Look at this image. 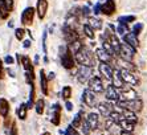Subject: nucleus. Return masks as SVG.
<instances>
[{
    "label": "nucleus",
    "mask_w": 147,
    "mask_h": 135,
    "mask_svg": "<svg viewBox=\"0 0 147 135\" xmlns=\"http://www.w3.org/2000/svg\"><path fill=\"white\" fill-rule=\"evenodd\" d=\"M74 58H76V62H78L81 66H89V68H93V66H94V61H96L97 57L93 54V52L90 49L84 46L77 54H74Z\"/></svg>",
    "instance_id": "f257e3e1"
},
{
    "label": "nucleus",
    "mask_w": 147,
    "mask_h": 135,
    "mask_svg": "<svg viewBox=\"0 0 147 135\" xmlns=\"http://www.w3.org/2000/svg\"><path fill=\"white\" fill-rule=\"evenodd\" d=\"M115 105L118 107L122 109V110H131L134 113H139V111L143 110V101L140 99V98H137V99H133V101L121 99Z\"/></svg>",
    "instance_id": "f03ea898"
},
{
    "label": "nucleus",
    "mask_w": 147,
    "mask_h": 135,
    "mask_svg": "<svg viewBox=\"0 0 147 135\" xmlns=\"http://www.w3.org/2000/svg\"><path fill=\"white\" fill-rule=\"evenodd\" d=\"M60 53H61V54H60L61 56V65L68 70L73 69L76 66V58H74V54L69 50L68 45L61 46V48H60Z\"/></svg>",
    "instance_id": "7ed1b4c3"
},
{
    "label": "nucleus",
    "mask_w": 147,
    "mask_h": 135,
    "mask_svg": "<svg viewBox=\"0 0 147 135\" xmlns=\"http://www.w3.org/2000/svg\"><path fill=\"white\" fill-rule=\"evenodd\" d=\"M135 52H137L135 49H133L130 45H127L123 42V44H121V49H119V53H118V57L125 60V61H127V62H133Z\"/></svg>",
    "instance_id": "20e7f679"
},
{
    "label": "nucleus",
    "mask_w": 147,
    "mask_h": 135,
    "mask_svg": "<svg viewBox=\"0 0 147 135\" xmlns=\"http://www.w3.org/2000/svg\"><path fill=\"white\" fill-rule=\"evenodd\" d=\"M118 93H119L121 99H125V101H133L138 98L137 90L134 89L133 86H130V85H125L123 87L118 89Z\"/></svg>",
    "instance_id": "39448f33"
},
{
    "label": "nucleus",
    "mask_w": 147,
    "mask_h": 135,
    "mask_svg": "<svg viewBox=\"0 0 147 135\" xmlns=\"http://www.w3.org/2000/svg\"><path fill=\"white\" fill-rule=\"evenodd\" d=\"M119 69V73H121V77H122L123 82L126 85H130V86H137L139 83V80L138 77L135 76L134 72H130V70H126V69H122V68H118Z\"/></svg>",
    "instance_id": "423d86ee"
},
{
    "label": "nucleus",
    "mask_w": 147,
    "mask_h": 135,
    "mask_svg": "<svg viewBox=\"0 0 147 135\" xmlns=\"http://www.w3.org/2000/svg\"><path fill=\"white\" fill-rule=\"evenodd\" d=\"M88 83H89V89L93 93H103L106 90V86L102 82V78L98 76H93Z\"/></svg>",
    "instance_id": "0eeeda50"
},
{
    "label": "nucleus",
    "mask_w": 147,
    "mask_h": 135,
    "mask_svg": "<svg viewBox=\"0 0 147 135\" xmlns=\"http://www.w3.org/2000/svg\"><path fill=\"white\" fill-rule=\"evenodd\" d=\"M82 102L88 106V107H96L97 105V97H96V93H93L92 90L88 87L82 91V97H81Z\"/></svg>",
    "instance_id": "6e6552de"
},
{
    "label": "nucleus",
    "mask_w": 147,
    "mask_h": 135,
    "mask_svg": "<svg viewBox=\"0 0 147 135\" xmlns=\"http://www.w3.org/2000/svg\"><path fill=\"white\" fill-rule=\"evenodd\" d=\"M93 77V68L89 66H80V69L77 70V80L80 83H86L89 82V80Z\"/></svg>",
    "instance_id": "1a4fd4ad"
},
{
    "label": "nucleus",
    "mask_w": 147,
    "mask_h": 135,
    "mask_svg": "<svg viewBox=\"0 0 147 135\" xmlns=\"http://www.w3.org/2000/svg\"><path fill=\"white\" fill-rule=\"evenodd\" d=\"M105 95H106L107 102H113V103H117L118 101H121L119 93H118V89L114 86L113 83H110L109 86H106V90H105Z\"/></svg>",
    "instance_id": "9d476101"
},
{
    "label": "nucleus",
    "mask_w": 147,
    "mask_h": 135,
    "mask_svg": "<svg viewBox=\"0 0 147 135\" xmlns=\"http://www.w3.org/2000/svg\"><path fill=\"white\" fill-rule=\"evenodd\" d=\"M98 70H99V74H101L105 80L111 82V80H113V73H114L113 66L109 65V64H105V62H99Z\"/></svg>",
    "instance_id": "9b49d317"
},
{
    "label": "nucleus",
    "mask_w": 147,
    "mask_h": 135,
    "mask_svg": "<svg viewBox=\"0 0 147 135\" xmlns=\"http://www.w3.org/2000/svg\"><path fill=\"white\" fill-rule=\"evenodd\" d=\"M97 109H98V113H99V115H102V117H105V118H107L111 113L114 111V107H113V105L110 103V102H99L98 105H97Z\"/></svg>",
    "instance_id": "f8f14e48"
},
{
    "label": "nucleus",
    "mask_w": 147,
    "mask_h": 135,
    "mask_svg": "<svg viewBox=\"0 0 147 135\" xmlns=\"http://www.w3.org/2000/svg\"><path fill=\"white\" fill-rule=\"evenodd\" d=\"M34 8L32 7H28L23 11V13H21V24L24 25H31L33 23V17H34Z\"/></svg>",
    "instance_id": "ddd939ff"
},
{
    "label": "nucleus",
    "mask_w": 147,
    "mask_h": 135,
    "mask_svg": "<svg viewBox=\"0 0 147 135\" xmlns=\"http://www.w3.org/2000/svg\"><path fill=\"white\" fill-rule=\"evenodd\" d=\"M117 11V5L114 0H105V3L101 5V13L106 15V16H111Z\"/></svg>",
    "instance_id": "4468645a"
},
{
    "label": "nucleus",
    "mask_w": 147,
    "mask_h": 135,
    "mask_svg": "<svg viewBox=\"0 0 147 135\" xmlns=\"http://www.w3.org/2000/svg\"><path fill=\"white\" fill-rule=\"evenodd\" d=\"M96 57L99 62H105V64H109V65H111V64L114 62V57H111V56L107 52H105L102 48L96 49Z\"/></svg>",
    "instance_id": "2eb2a0df"
},
{
    "label": "nucleus",
    "mask_w": 147,
    "mask_h": 135,
    "mask_svg": "<svg viewBox=\"0 0 147 135\" xmlns=\"http://www.w3.org/2000/svg\"><path fill=\"white\" fill-rule=\"evenodd\" d=\"M86 122H88V125L90 126L92 131L98 130V127H99V114L98 113H94V111L89 113L88 117H86Z\"/></svg>",
    "instance_id": "dca6fc26"
},
{
    "label": "nucleus",
    "mask_w": 147,
    "mask_h": 135,
    "mask_svg": "<svg viewBox=\"0 0 147 135\" xmlns=\"http://www.w3.org/2000/svg\"><path fill=\"white\" fill-rule=\"evenodd\" d=\"M47 11H48V0H37V4H36V12H37V16L40 20L45 17L47 15Z\"/></svg>",
    "instance_id": "f3484780"
},
{
    "label": "nucleus",
    "mask_w": 147,
    "mask_h": 135,
    "mask_svg": "<svg viewBox=\"0 0 147 135\" xmlns=\"http://www.w3.org/2000/svg\"><path fill=\"white\" fill-rule=\"evenodd\" d=\"M123 42L127 45H130L133 49H135L137 50L138 46H139V41H138V37L134 33H131V32H127L126 35L123 36Z\"/></svg>",
    "instance_id": "a211bd4d"
},
{
    "label": "nucleus",
    "mask_w": 147,
    "mask_h": 135,
    "mask_svg": "<svg viewBox=\"0 0 147 135\" xmlns=\"http://www.w3.org/2000/svg\"><path fill=\"white\" fill-rule=\"evenodd\" d=\"M52 111H53V114H52V123L55 126H58L60 125V118H61V106L58 103H55L53 105V107H52Z\"/></svg>",
    "instance_id": "6ab92c4d"
},
{
    "label": "nucleus",
    "mask_w": 147,
    "mask_h": 135,
    "mask_svg": "<svg viewBox=\"0 0 147 135\" xmlns=\"http://www.w3.org/2000/svg\"><path fill=\"white\" fill-rule=\"evenodd\" d=\"M111 83H113V85L117 87V89H121V87H123L125 85H126V83L123 82L122 77H121L119 69H114V73H113V80H111Z\"/></svg>",
    "instance_id": "aec40b11"
},
{
    "label": "nucleus",
    "mask_w": 147,
    "mask_h": 135,
    "mask_svg": "<svg viewBox=\"0 0 147 135\" xmlns=\"http://www.w3.org/2000/svg\"><path fill=\"white\" fill-rule=\"evenodd\" d=\"M40 86H41V91L44 95L48 94V77L45 76V72L42 69L40 70Z\"/></svg>",
    "instance_id": "412c9836"
},
{
    "label": "nucleus",
    "mask_w": 147,
    "mask_h": 135,
    "mask_svg": "<svg viewBox=\"0 0 147 135\" xmlns=\"http://www.w3.org/2000/svg\"><path fill=\"white\" fill-rule=\"evenodd\" d=\"M118 126H119L121 128H122V131H127V132H134V130H135V123H131V122L126 121L125 118H123L122 121L118 123Z\"/></svg>",
    "instance_id": "4be33fe9"
},
{
    "label": "nucleus",
    "mask_w": 147,
    "mask_h": 135,
    "mask_svg": "<svg viewBox=\"0 0 147 135\" xmlns=\"http://www.w3.org/2000/svg\"><path fill=\"white\" fill-rule=\"evenodd\" d=\"M9 114V102L5 98H0V115L8 117Z\"/></svg>",
    "instance_id": "5701e85b"
},
{
    "label": "nucleus",
    "mask_w": 147,
    "mask_h": 135,
    "mask_svg": "<svg viewBox=\"0 0 147 135\" xmlns=\"http://www.w3.org/2000/svg\"><path fill=\"white\" fill-rule=\"evenodd\" d=\"M107 41L113 45V48L115 49L117 56H118V53H119V49H121V41H119V38L115 36V33H111V35L109 36V38H107Z\"/></svg>",
    "instance_id": "b1692460"
},
{
    "label": "nucleus",
    "mask_w": 147,
    "mask_h": 135,
    "mask_svg": "<svg viewBox=\"0 0 147 135\" xmlns=\"http://www.w3.org/2000/svg\"><path fill=\"white\" fill-rule=\"evenodd\" d=\"M122 115H123V118H125L126 121L131 122V123H135V125L138 123L137 113H134V111H131V110H123Z\"/></svg>",
    "instance_id": "393cba45"
},
{
    "label": "nucleus",
    "mask_w": 147,
    "mask_h": 135,
    "mask_svg": "<svg viewBox=\"0 0 147 135\" xmlns=\"http://www.w3.org/2000/svg\"><path fill=\"white\" fill-rule=\"evenodd\" d=\"M68 48H69V50H70L73 54H77V53H78L80 50L84 48V44H82L80 40H76V41H73V42H70V44H68Z\"/></svg>",
    "instance_id": "a878e982"
},
{
    "label": "nucleus",
    "mask_w": 147,
    "mask_h": 135,
    "mask_svg": "<svg viewBox=\"0 0 147 135\" xmlns=\"http://www.w3.org/2000/svg\"><path fill=\"white\" fill-rule=\"evenodd\" d=\"M82 122H84V111L80 110L78 113L74 115V118H73V122L70 123V125H72L74 128H78V127H81Z\"/></svg>",
    "instance_id": "bb28decb"
},
{
    "label": "nucleus",
    "mask_w": 147,
    "mask_h": 135,
    "mask_svg": "<svg viewBox=\"0 0 147 135\" xmlns=\"http://www.w3.org/2000/svg\"><path fill=\"white\" fill-rule=\"evenodd\" d=\"M88 24H89L94 31H99V29H102V27H103L102 21L99 20V19H97V17H92V16L88 19Z\"/></svg>",
    "instance_id": "cd10ccee"
},
{
    "label": "nucleus",
    "mask_w": 147,
    "mask_h": 135,
    "mask_svg": "<svg viewBox=\"0 0 147 135\" xmlns=\"http://www.w3.org/2000/svg\"><path fill=\"white\" fill-rule=\"evenodd\" d=\"M102 49L105 50V52L109 53V54L111 56V57H115V56H117L115 49L113 48V45L110 44V42L107 41V40H103V41H102Z\"/></svg>",
    "instance_id": "c85d7f7f"
},
{
    "label": "nucleus",
    "mask_w": 147,
    "mask_h": 135,
    "mask_svg": "<svg viewBox=\"0 0 147 135\" xmlns=\"http://www.w3.org/2000/svg\"><path fill=\"white\" fill-rule=\"evenodd\" d=\"M82 29H84V33H85V36L88 38H90V40H94L96 38V33H94V29H93L92 27H90L88 23H86L84 27H82Z\"/></svg>",
    "instance_id": "c756f323"
},
{
    "label": "nucleus",
    "mask_w": 147,
    "mask_h": 135,
    "mask_svg": "<svg viewBox=\"0 0 147 135\" xmlns=\"http://www.w3.org/2000/svg\"><path fill=\"white\" fill-rule=\"evenodd\" d=\"M27 110H28V107L25 103H21L20 106L17 107V117L20 118L21 121H24L25 118H27Z\"/></svg>",
    "instance_id": "7c9ffc66"
},
{
    "label": "nucleus",
    "mask_w": 147,
    "mask_h": 135,
    "mask_svg": "<svg viewBox=\"0 0 147 135\" xmlns=\"http://www.w3.org/2000/svg\"><path fill=\"white\" fill-rule=\"evenodd\" d=\"M44 107H45V102L44 99H37L36 101V103H34V110H36V113H37L38 115H41L42 113H44Z\"/></svg>",
    "instance_id": "2f4dec72"
},
{
    "label": "nucleus",
    "mask_w": 147,
    "mask_h": 135,
    "mask_svg": "<svg viewBox=\"0 0 147 135\" xmlns=\"http://www.w3.org/2000/svg\"><path fill=\"white\" fill-rule=\"evenodd\" d=\"M109 118L114 122V123H115V125H118V123H119V122L123 119V115H122V113H118V111L114 110L113 113L109 115Z\"/></svg>",
    "instance_id": "473e14b6"
},
{
    "label": "nucleus",
    "mask_w": 147,
    "mask_h": 135,
    "mask_svg": "<svg viewBox=\"0 0 147 135\" xmlns=\"http://www.w3.org/2000/svg\"><path fill=\"white\" fill-rule=\"evenodd\" d=\"M72 93H73V90L70 86H64L61 90V97L64 98L65 101H69V98L72 97Z\"/></svg>",
    "instance_id": "72a5a7b5"
},
{
    "label": "nucleus",
    "mask_w": 147,
    "mask_h": 135,
    "mask_svg": "<svg viewBox=\"0 0 147 135\" xmlns=\"http://www.w3.org/2000/svg\"><path fill=\"white\" fill-rule=\"evenodd\" d=\"M21 64H23V66H24L25 72H27V70H33V66H32L31 60H29V57H27V56L21 57Z\"/></svg>",
    "instance_id": "f704fd0d"
},
{
    "label": "nucleus",
    "mask_w": 147,
    "mask_h": 135,
    "mask_svg": "<svg viewBox=\"0 0 147 135\" xmlns=\"http://www.w3.org/2000/svg\"><path fill=\"white\" fill-rule=\"evenodd\" d=\"M135 21V16H133V15H130V16H121L119 19H118V23L119 24H129V23H134Z\"/></svg>",
    "instance_id": "c9c22d12"
},
{
    "label": "nucleus",
    "mask_w": 147,
    "mask_h": 135,
    "mask_svg": "<svg viewBox=\"0 0 147 135\" xmlns=\"http://www.w3.org/2000/svg\"><path fill=\"white\" fill-rule=\"evenodd\" d=\"M81 131L84 135H92V128H90V126L88 125V122H86V119H84V122H82L81 125Z\"/></svg>",
    "instance_id": "e433bc0d"
},
{
    "label": "nucleus",
    "mask_w": 147,
    "mask_h": 135,
    "mask_svg": "<svg viewBox=\"0 0 147 135\" xmlns=\"http://www.w3.org/2000/svg\"><path fill=\"white\" fill-rule=\"evenodd\" d=\"M60 132H61V134H64V135H80L78 131H77V130H76L72 125H69L65 131H60Z\"/></svg>",
    "instance_id": "4c0bfd02"
},
{
    "label": "nucleus",
    "mask_w": 147,
    "mask_h": 135,
    "mask_svg": "<svg viewBox=\"0 0 147 135\" xmlns=\"http://www.w3.org/2000/svg\"><path fill=\"white\" fill-rule=\"evenodd\" d=\"M142 31H143V24H142V23H137V24L133 27V32H131V33H134V35L138 37Z\"/></svg>",
    "instance_id": "58836bf2"
},
{
    "label": "nucleus",
    "mask_w": 147,
    "mask_h": 135,
    "mask_svg": "<svg viewBox=\"0 0 147 135\" xmlns=\"http://www.w3.org/2000/svg\"><path fill=\"white\" fill-rule=\"evenodd\" d=\"M127 25L126 24H118V27L115 28V31L118 32V35H121V36H125L127 33Z\"/></svg>",
    "instance_id": "ea45409f"
},
{
    "label": "nucleus",
    "mask_w": 147,
    "mask_h": 135,
    "mask_svg": "<svg viewBox=\"0 0 147 135\" xmlns=\"http://www.w3.org/2000/svg\"><path fill=\"white\" fill-rule=\"evenodd\" d=\"M24 35H25V31L23 29V28H17V29H15V36H16L17 40H23V38H24Z\"/></svg>",
    "instance_id": "a19ab883"
},
{
    "label": "nucleus",
    "mask_w": 147,
    "mask_h": 135,
    "mask_svg": "<svg viewBox=\"0 0 147 135\" xmlns=\"http://www.w3.org/2000/svg\"><path fill=\"white\" fill-rule=\"evenodd\" d=\"M3 4L9 12L12 11V8H13V0H3Z\"/></svg>",
    "instance_id": "79ce46f5"
},
{
    "label": "nucleus",
    "mask_w": 147,
    "mask_h": 135,
    "mask_svg": "<svg viewBox=\"0 0 147 135\" xmlns=\"http://www.w3.org/2000/svg\"><path fill=\"white\" fill-rule=\"evenodd\" d=\"M90 12H92V11H90V8L86 7V5L81 8V13L84 15V16H86V17H89V16H90Z\"/></svg>",
    "instance_id": "37998d69"
},
{
    "label": "nucleus",
    "mask_w": 147,
    "mask_h": 135,
    "mask_svg": "<svg viewBox=\"0 0 147 135\" xmlns=\"http://www.w3.org/2000/svg\"><path fill=\"white\" fill-rule=\"evenodd\" d=\"M101 5H102L101 3H96V5H94V8H93V13L94 15L101 13Z\"/></svg>",
    "instance_id": "c03bdc74"
},
{
    "label": "nucleus",
    "mask_w": 147,
    "mask_h": 135,
    "mask_svg": "<svg viewBox=\"0 0 147 135\" xmlns=\"http://www.w3.org/2000/svg\"><path fill=\"white\" fill-rule=\"evenodd\" d=\"M114 125H115V123H114V122L111 121V119H110L109 117L105 118V127H106V128H110L111 126H114Z\"/></svg>",
    "instance_id": "a18cd8bd"
},
{
    "label": "nucleus",
    "mask_w": 147,
    "mask_h": 135,
    "mask_svg": "<svg viewBox=\"0 0 147 135\" xmlns=\"http://www.w3.org/2000/svg\"><path fill=\"white\" fill-rule=\"evenodd\" d=\"M42 50H44V53H47V31L42 35Z\"/></svg>",
    "instance_id": "49530a36"
},
{
    "label": "nucleus",
    "mask_w": 147,
    "mask_h": 135,
    "mask_svg": "<svg viewBox=\"0 0 147 135\" xmlns=\"http://www.w3.org/2000/svg\"><path fill=\"white\" fill-rule=\"evenodd\" d=\"M4 62L8 64V65H12V64L15 62V60H13V57H11V56H7V57L4 58Z\"/></svg>",
    "instance_id": "de8ad7c7"
},
{
    "label": "nucleus",
    "mask_w": 147,
    "mask_h": 135,
    "mask_svg": "<svg viewBox=\"0 0 147 135\" xmlns=\"http://www.w3.org/2000/svg\"><path fill=\"white\" fill-rule=\"evenodd\" d=\"M65 107H66V110H68V111H72L73 110V103L70 102V101H66V102H65Z\"/></svg>",
    "instance_id": "09e8293b"
},
{
    "label": "nucleus",
    "mask_w": 147,
    "mask_h": 135,
    "mask_svg": "<svg viewBox=\"0 0 147 135\" xmlns=\"http://www.w3.org/2000/svg\"><path fill=\"white\" fill-rule=\"evenodd\" d=\"M23 46H24L25 49H28V48H31V40H25L24 42H23Z\"/></svg>",
    "instance_id": "8fccbe9b"
},
{
    "label": "nucleus",
    "mask_w": 147,
    "mask_h": 135,
    "mask_svg": "<svg viewBox=\"0 0 147 135\" xmlns=\"http://www.w3.org/2000/svg\"><path fill=\"white\" fill-rule=\"evenodd\" d=\"M11 135H17V128H16V125L12 126V130H11Z\"/></svg>",
    "instance_id": "3c124183"
},
{
    "label": "nucleus",
    "mask_w": 147,
    "mask_h": 135,
    "mask_svg": "<svg viewBox=\"0 0 147 135\" xmlns=\"http://www.w3.org/2000/svg\"><path fill=\"white\" fill-rule=\"evenodd\" d=\"M53 78H55V73L51 72L49 73V76H48V80H53Z\"/></svg>",
    "instance_id": "603ef678"
},
{
    "label": "nucleus",
    "mask_w": 147,
    "mask_h": 135,
    "mask_svg": "<svg viewBox=\"0 0 147 135\" xmlns=\"http://www.w3.org/2000/svg\"><path fill=\"white\" fill-rule=\"evenodd\" d=\"M119 135H134V132H127V131H121Z\"/></svg>",
    "instance_id": "864d4df0"
},
{
    "label": "nucleus",
    "mask_w": 147,
    "mask_h": 135,
    "mask_svg": "<svg viewBox=\"0 0 147 135\" xmlns=\"http://www.w3.org/2000/svg\"><path fill=\"white\" fill-rule=\"evenodd\" d=\"M3 76H4V72H3V68H0V80L3 78Z\"/></svg>",
    "instance_id": "5fc2aeb1"
},
{
    "label": "nucleus",
    "mask_w": 147,
    "mask_h": 135,
    "mask_svg": "<svg viewBox=\"0 0 147 135\" xmlns=\"http://www.w3.org/2000/svg\"><path fill=\"white\" fill-rule=\"evenodd\" d=\"M8 73H9V74H11V77H15V72H13V70L8 69Z\"/></svg>",
    "instance_id": "6e6d98bb"
},
{
    "label": "nucleus",
    "mask_w": 147,
    "mask_h": 135,
    "mask_svg": "<svg viewBox=\"0 0 147 135\" xmlns=\"http://www.w3.org/2000/svg\"><path fill=\"white\" fill-rule=\"evenodd\" d=\"M34 62H36V64L38 62V56H36V57H34Z\"/></svg>",
    "instance_id": "4d7b16f0"
},
{
    "label": "nucleus",
    "mask_w": 147,
    "mask_h": 135,
    "mask_svg": "<svg viewBox=\"0 0 147 135\" xmlns=\"http://www.w3.org/2000/svg\"><path fill=\"white\" fill-rule=\"evenodd\" d=\"M41 135H51V132H48V131H47V132H44V134H41Z\"/></svg>",
    "instance_id": "13d9d810"
},
{
    "label": "nucleus",
    "mask_w": 147,
    "mask_h": 135,
    "mask_svg": "<svg viewBox=\"0 0 147 135\" xmlns=\"http://www.w3.org/2000/svg\"><path fill=\"white\" fill-rule=\"evenodd\" d=\"M1 65H3V61H1V60H0V68H1Z\"/></svg>",
    "instance_id": "bf43d9fd"
}]
</instances>
